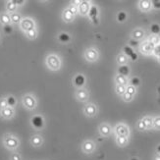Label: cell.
I'll list each match as a JSON object with an SVG mask.
<instances>
[{
    "instance_id": "36",
    "label": "cell",
    "mask_w": 160,
    "mask_h": 160,
    "mask_svg": "<svg viewBox=\"0 0 160 160\" xmlns=\"http://www.w3.org/2000/svg\"><path fill=\"white\" fill-rule=\"evenodd\" d=\"M26 36H27V38H29V39H36L38 38V31H37V29L32 30L30 32H26Z\"/></svg>"
},
{
    "instance_id": "11",
    "label": "cell",
    "mask_w": 160,
    "mask_h": 160,
    "mask_svg": "<svg viewBox=\"0 0 160 160\" xmlns=\"http://www.w3.org/2000/svg\"><path fill=\"white\" fill-rule=\"evenodd\" d=\"M90 7H92V4H90L89 1L82 0L78 6V14L81 16H88L90 10Z\"/></svg>"
},
{
    "instance_id": "38",
    "label": "cell",
    "mask_w": 160,
    "mask_h": 160,
    "mask_svg": "<svg viewBox=\"0 0 160 160\" xmlns=\"http://www.w3.org/2000/svg\"><path fill=\"white\" fill-rule=\"evenodd\" d=\"M129 85L133 86V87H135V88H138V86L141 85V80L138 79V77H134V78H132V79L129 81Z\"/></svg>"
},
{
    "instance_id": "42",
    "label": "cell",
    "mask_w": 160,
    "mask_h": 160,
    "mask_svg": "<svg viewBox=\"0 0 160 160\" xmlns=\"http://www.w3.org/2000/svg\"><path fill=\"white\" fill-rule=\"evenodd\" d=\"M141 45V42L138 40H135V39H130L129 40V46H131L132 48H135V47H140Z\"/></svg>"
},
{
    "instance_id": "17",
    "label": "cell",
    "mask_w": 160,
    "mask_h": 160,
    "mask_svg": "<svg viewBox=\"0 0 160 160\" xmlns=\"http://www.w3.org/2000/svg\"><path fill=\"white\" fill-rule=\"evenodd\" d=\"M98 131H99V134L102 136V137H109L111 134H112V128L111 126L108 124V123H101L98 127Z\"/></svg>"
},
{
    "instance_id": "6",
    "label": "cell",
    "mask_w": 160,
    "mask_h": 160,
    "mask_svg": "<svg viewBox=\"0 0 160 160\" xmlns=\"http://www.w3.org/2000/svg\"><path fill=\"white\" fill-rule=\"evenodd\" d=\"M154 47H155V46L152 45V44L149 42V41L147 39V40L142 41V42L141 43V45H140V47H138V48H140V51H141L142 54L147 55V56H149V55H153Z\"/></svg>"
},
{
    "instance_id": "20",
    "label": "cell",
    "mask_w": 160,
    "mask_h": 160,
    "mask_svg": "<svg viewBox=\"0 0 160 160\" xmlns=\"http://www.w3.org/2000/svg\"><path fill=\"white\" fill-rule=\"evenodd\" d=\"M43 143V138L39 135H34L31 138V144L34 148H39Z\"/></svg>"
},
{
    "instance_id": "9",
    "label": "cell",
    "mask_w": 160,
    "mask_h": 160,
    "mask_svg": "<svg viewBox=\"0 0 160 160\" xmlns=\"http://www.w3.org/2000/svg\"><path fill=\"white\" fill-rule=\"evenodd\" d=\"M96 148V145L95 142L92 140H86L82 143V151L85 154H92V152L95 150Z\"/></svg>"
},
{
    "instance_id": "53",
    "label": "cell",
    "mask_w": 160,
    "mask_h": 160,
    "mask_svg": "<svg viewBox=\"0 0 160 160\" xmlns=\"http://www.w3.org/2000/svg\"><path fill=\"white\" fill-rule=\"evenodd\" d=\"M157 60H158V62H159V63H160V57H159V58H157Z\"/></svg>"
},
{
    "instance_id": "25",
    "label": "cell",
    "mask_w": 160,
    "mask_h": 160,
    "mask_svg": "<svg viewBox=\"0 0 160 160\" xmlns=\"http://www.w3.org/2000/svg\"><path fill=\"white\" fill-rule=\"evenodd\" d=\"M128 61H129V58L124 53H119L116 57V62L119 66L128 65Z\"/></svg>"
},
{
    "instance_id": "7",
    "label": "cell",
    "mask_w": 160,
    "mask_h": 160,
    "mask_svg": "<svg viewBox=\"0 0 160 160\" xmlns=\"http://www.w3.org/2000/svg\"><path fill=\"white\" fill-rule=\"evenodd\" d=\"M23 104L24 106L29 109V110H33L34 108L37 107V99L32 94H26L23 96Z\"/></svg>"
},
{
    "instance_id": "52",
    "label": "cell",
    "mask_w": 160,
    "mask_h": 160,
    "mask_svg": "<svg viewBox=\"0 0 160 160\" xmlns=\"http://www.w3.org/2000/svg\"><path fill=\"white\" fill-rule=\"evenodd\" d=\"M130 160H140V159H138V158H137V157H132Z\"/></svg>"
},
{
    "instance_id": "29",
    "label": "cell",
    "mask_w": 160,
    "mask_h": 160,
    "mask_svg": "<svg viewBox=\"0 0 160 160\" xmlns=\"http://www.w3.org/2000/svg\"><path fill=\"white\" fill-rule=\"evenodd\" d=\"M127 18H128V14L127 12L125 11H120L117 13V16H116V19L118 21V23H125L127 21Z\"/></svg>"
},
{
    "instance_id": "30",
    "label": "cell",
    "mask_w": 160,
    "mask_h": 160,
    "mask_svg": "<svg viewBox=\"0 0 160 160\" xmlns=\"http://www.w3.org/2000/svg\"><path fill=\"white\" fill-rule=\"evenodd\" d=\"M10 17H11V22H12L13 24H19V25H20L21 21L23 20L22 16H21L18 12H15V13L10 14Z\"/></svg>"
},
{
    "instance_id": "16",
    "label": "cell",
    "mask_w": 160,
    "mask_h": 160,
    "mask_svg": "<svg viewBox=\"0 0 160 160\" xmlns=\"http://www.w3.org/2000/svg\"><path fill=\"white\" fill-rule=\"evenodd\" d=\"M138 7L140 11L148 13L152 9V1H150V0H141V1L138 2Z\"/></svg>"
},
{
    "instance_id": "44",
    "label": "cell",
    "mask_w": 160,
    "mask_h": 160,
    "mask_svg": "<svg viewBox=\"0 0 160 160\" xmlns=\"http://www.w3.org/2000/svg\"><path fill=\"white\" fill-rule=\"evenodd\" d=\"M10 160H22V157H21L18 152H14L10 156Z\"/></svg>"
},
{
    "instance_id": "46",
    "label": "cell",
    "mask_w": 160,
    "mask_h": 160,
    "mask_svg": "<svg viewBox=\"0 0 160 160\" xmlns=\"http://www.w3.org/2000/svg\"><path fill=\"white\" fill-rule=\"evenodd\" d=\"M6 107H8V103H7L6 98L0 99V109H4Z\"/></svg>"
},
{
    "instance_id": "28",
    "label": "cell",
    "mask_w": 160,
    "mask_h": 160,
    "mask_svg": "<svg viewBox=\"0 0 160 160\" xmlns=\"http://www.w3.org/2000/svg\"><path fill=\"white\" fill-rule=\"evenodd\" d=\"M58 40L61 43H68L71 40V36L67 32H60L58 34Z\"/></svg>"
},
{
    "instance_id": "13",
    "label": "cell",
    "mask_w": 160,
    "mask_h": 160,
    "mask_svg": "<svg viewBox=\"0 0 160 160\" xmlns=\"http://www.w3.org/2000/svg\"><path fill=\"white\" fill-rule=\"evenodd\" d=\"M98 14H99V11H98V8H97V6L95 5H92L90 7V10L88 12V17L89 19L92 20V22L94 24V25H98L99 24V20H98Z\"/></svg>"
},
{
    "instance_id": "14",
    "label": "cell",
    "mask_w": 160,
    "mask_h": 160,
    "mask_svg": "<svg viewBox=\"0 0 160 160\" xmlns=\"http://www.w3.org/2000/svg\"><path fill=\"white\" fill-rule=\"evenodd\" d=\"M32 125L33 128H36L38 130H40L44 127V118L41 116V115H36L32 118V121H31Z\"/></svg>"
},
{
    "instance_id": "45",
    "label": "cell",
    "mask_w": 160,
    "mask_h": 160,
    "mask_svg": "<svg viewBox=\"0 0 160 160\" xmlns=\"http://www.w3.org/2000/svg\"><path fill=\"white\" fill-rule=\"evenodd\" d=\"M153 55L156 58L160 57V44H158L157 46L154 47V50H153Z\"/></svg>"
},
{
    "instance_id": "49",
    "label": "cell",
    "mask_w": 160,
    "mask_h": 160,
    "mask_svg": "<svg viewBox=\"0 0 160 160\" xmlns=\"http://www.w3.org/2000/svg\"><path fill=\"white\" fill-rule=\"evenodd\" d=\"M15 1H16L17 6H21V5H23V4L25 3L24 0H15Z\"/></svg>"
},
{
    "instance_id": "15",
    "label": "cell",
    "mask_w": 160,
    "mask_h": 160,
    "mask_svg": "<svg viewBox=\"0 0 160 160\" xmlns=\"http://www.w3.org/2000/svg\"><path fill=\"white\" fill-rule=\"evenodd\" d=\"M145 37V32L142 28H136L131 32V38L132 39H135L138 41H141L142 39H143Z\"/></svg>"
},
{
    "instance_id": "24",
    "label": "cell",
    "mask_w": 160,
    "mask_h": 160,
    "mask_svg": "<svg viewBox=\"0 0 160 160\" xmlns=\"http://www.w3.org/2000/svg\"><path fill=\"white\" fill-rule=\"evenodd\" d=\"M17 4L15 0H11V1H7L6 2V12L12 14V13H15L17 10Z\"/></svg>"
},
{
    "instance_id": "47",
    "label": "cell",
    "mask_w": 160,
    "mask_h": 160,
    "mask_svg": "<svg viewBox=\"0 0 160 160\" xmlns=\"http://www.w3.org/2000/svg\"><path fill=\"white\" fill-rule=\"evenodd\" d=\"M152 8L156 10H160V0H154L152 1Z\"/></svg>"
},
{
    "instance_id": "1",
    "label": "cell",
    "mask_w": 160,
    "mask_h": 160,
    "mask_svg": "<svg viewBox=\"0 0 160 160\" xmlns=\"http://www.w3.org/2000/svg\"><path fill=\"white\" fill-rule=\"evenodd\" d=\"M3 144L7 149L16 150L20 145V141L17 137L7 134L3 137Z\"/></svg>"
},
{
    "instance_id": "22",
    "label": "cell",
    "mask_w": 160,
    "mask_h": 160,
    "mask_svg": "<svg viewBox=\"0 0 160 160\" xmlns=\"http://www.w3.org/2000/svg\"><path fill=\"white\" fill-rule=\"evenodd\" d=\"M11 17H10V14L4 12L0 14V24L2 26H7V25H11Z\"/></svg>"
},
{
    "instance_id": "39",
    "label": "cell",
    "mask_w": 160,
    "mask_h": 160,
    "mask_svg": "<svg viewBox=\"0 0 160 160\" xmlns=\"http://www.w3.org/2000/svg\"><path fill=\"white\" fill-rule=\"evenodd\" d=\"M126 92L129 93V94H131V95L135 96L136 93H137V88H135V87H133V86H131V85H128V86L126 87Z\"/></svg>"
},
{
    "instance_id": "12",
    "label": "cell",
    "mask_w": 160,
    "mask_h": 160,
    "mask_svg": "<svg viewBox=\"0 0 160 160\" xmlns=\"http://www.w3.org/2000/svg\"><path fill=\"white\" fill-rule=\"evenodd\" d=\"M75 97H76V99L79 100L80 102H86V101H88V99L89 93H88V89L85 88H78V89L75 92Z\"/></svg>"
},
{
    "instance_id": "8",
    "label": "cell",
    "mask_w": 160,
    "mask_h": 160,
    "mask_svg": "<svg viewBox=\"0 0 160 160\" xmlns=\"http://www.w3.org/2000/svg\"><path fill=\"white\" fill-rule=\"evenodd\" d=\"M115 134L116 136H122V137H127L129 138L130 136V129L128 127V125L124 123H119L115 126Z\"/></svg>"
},
{
    "instance_id": "34",
    "label": "cell",
    "mask_w": 160,
    "mask_h": 160,
    "mask_svg": "<svg viewBox=\"0 0 160 160\" xmlns=\"http://www.w3.org/2000/svg\"><path fill=\"white\" fill-rule=\"evenodd\" d=\"M123 53L126 55V56L128 57V58H131L132 57V55H133L134 53H135V51H134V49L132 48L131 46H129V45H126V46H124L123 47Z\"/></svg>"
},
{
    "instance_id": "23",
    "label": "cell",
    "mask_w": 160,
    "mask_h": 160,
    "mask_svg": "<svg viewBox=\"0 0 160 160\" xmlns=\"http://www.w3.org/2000/svg\"><path fill=\"white\" fill-rule=\"evenodd\" d=\"M114 81H115V83L116 85H122V86H128L129 85V80L127 77H124L122 75H119L117 74L114 78Z\"/></svg>"
},
{
    "instance_id": "40",
    "label": "cell",
    "mask_w": 160,
    "mask_h": 160,
    "mask_svg": "<svg viewBox=\"0 0 160 160\" xmlns=\"http://www.w3.org/2000/svg\"><path fill=\"white\" fill-rule=\"evenodd\" d=\"M137 129L138 131H141V132H144V131H147V128H145V125L144 123L142 122V120H138L137 122Z\"/></svg>"
},
{
    "instance_id": "41",
    "label": "cell",
    "mask_w": 160,
    "mask_h": 160,
    "mask_svg": "<svg viewBox=\"0 0 160 160\" xmlns=\"http://www.w3.org/2000/svg\"><path fill=\"white\" fill-rule=\"evenodd\" d=\"M122 99H123V101H125V102H131V101H133L134 96H133V95H131V94H129V93H127V92H125L124 95L122 96Z\"/></svg>"
},
{
    "instance_id": "43",
    "label": "cell",
    "mask_w": 160,
    "mask_h": 160,
    "mask_svg": "<svg viewBox=\"0 0 160 160\" xmlns=\"http://www.w3.org/2000/svg\"><path fill=\"white\" fill-rule=\"evenodd\" d=\"M3 31L6 34H11L13 32V27L12 25H7V26H3Z\"/></svg>"
},
{
    "instance_id": "31",
    "label": "cell",
    "mask_w": 160,
    "mask_h": 160,
    "mask_svg": "<svg viewBox=\"0 0 160 160\" xmlns=\"http://www.w3.org/2000/svg\"><path fill=\"white\" fill-rule=\"evenodd\" d=\"M148 40L153 46H157L158 44H160V37L157 36V34H150Z\"/></svg>"
},
{
    "instance_id": "3",
    "label": "cell",
    "mask_w": 160,
    "mask_h": 160,
    "mask_svg": "<svg viewBox=\"0 0 160 160\" xmlns=\"http://www.w3.org/2000/svg\"><path fill=\"white\" fill-rule=\"evenodd\" d=\"M78 14V7L75 5H70L62 13V19L65 23H72L75 20V16Z\"/></svg>"
},
{
    "instance_id": "32",
    "label": "cell",
    "mask_w": 160,
    "mask_h": 160,
    "mask_svg": "<svg viewBox=\"0 0 160 160\" xmlns=\"http://www.w3.org/2000/svg\"><path fill=\"white\" fill-rule=\"evenodd\" d=\"M115 92L120 95L123 96L124 93L126 92V86H122V85H115Z\"/></svg>"
},
{
    "instance_id": "51",
    "label": "cell",
    "mask_w": 160,
    "mask_h": 160,
    "mask_svg": "<svg viewBox=\"0 0 160 160\" xmlns=\"http://www.w3.org/2000/svg\"><path fill=\"white\" fill-rule=\"evenodd\" d=\"M156 153L160 154V144H158L157 148H156Z\"/></svg>"
},
{
    "instance_id": "26",
    "label": "cell",
    "mask_w": 160,
    "mask_h": 160,
    "mask_svg": "<svg viewBox=\"0 0 160 160\" xmlns=\"http://www.w3.org/2000/svg\"><path fill=\"white\" fill-rule=\"evenodd\" d=\"M142 120L144 123L147 130L153 129V117H151V116H144L143 118H142Z\"/></svg>"
},
{
    "instance_id": "4",
    "label": "cell",
    "mask_w": 160,
    "mask_h": 160,
    "mask_svg": "<svg viewBox=\"0 0 160 160\" xmlns=\"http://www.w3.org/2000/svg\"><path fill=\"white\" fill-rule=\"evenodd\" d=\"M85 59L89 62V63H94L99 58V52L96 49L95 47H89L88 49H86L85 53H83Z\"/></svg>"
},
{
    "instance_id": "5",
    "label": "cell",
    "mask_w": 160,
    "mask_h": 160,
    "mask_svg": "<svg viewBox=\"0 0 160 160\" xmlns=\"http://www.w3.org/2000/svg\"><path fill=\"white\" fill-rule=\"evenodd\" d=\"M20 29L25 33L32 30L37 29L36 22H34L32 18H23V20L21 21V23H20Z\"/></svg>"
},
{
    "instance_id": "33",
    "label": "cell",
    "mask_w": 160,
    "mask_h": 160,
    "mask_svg": "<svg viewBox=\"0 0 160 160\" xmlns=\"http://www.w3.org/2000/svg\"><path fill=\"white\" fill-rule=\"evenodd\" d=\"M150 32L151 34H158L160 33V25L157 24V23H153V24H151L150 25Z\"/></svg>"
},
{
    "instance_id": "19",
    "label": "cell",
    "mask_w": 160,
    "mask_h": 160,
    "mask_svg": "<svg viewBox=\"0 0 160 160\" xmlns=\"http://www.w3.org/2000/svg\"><path fill=\"white\" fill-rule=\"evenodd\" d=\"M0 115L4 119H11L15 115V111L12 107H6L4 109H0Z\"/></svg>"
},
{
    "instance_id": "2",
    "label": "cell",
    "mask_w": 160,
    "mask_h": 160,
    "mask_svg": "<svg viewBox=\"0 0 160 160\" xmlns=\"http://www.w3.org/2000/svg\"><path fill=\"white\" fill-rule=\"evenodd\" d=\"M62 65L61 59L56 54H49L46 57V66L51 71H58L60 70Z\"/></svg>"
},
{
    "instance_id": "18",
    "label": "cell",
    "mask_w": 160,
    "mask_h": 160,
    "mask_svg": "<svg viewBox=\"0 0 160 160\" xmlns=\"http://www.w3.org/2000/svg\"><path fill=\"white\" fill-rule=\"evenodd\" d=\"M73 82H74V86L78 88H82L85 87L86 85V77L82 74H78L76 75L74 79H73Z\"/></svg>"
},
{
    "instance_id": "35",
    "label": "cell",
    "mask_w": 160,
    "mask_h": 160,
    "mask_svg": "<svg viewBox=\"0 0 160 160\" xmlns=\"http://www.w3.org/2000/svg\"><path fill=\"white\" fill-rule=\"evenodd\" d=\"M6 100H7V103H8V107L14 108V106H15V105H16V103H17L16 98H15V97H14L13 95H9V96L6 98Z\"/></svg>"
},
{
    "instance_id": "10",
    "label": "cell",
    "mask_w": 160,
    "mask_h": 160,
    "mask_svg": "<svg viewBox=\"0 0 160 160\" xmlns=\"http://www.w3.org/2000/svg\"><path fill=\"white\" fill-rule=\"evenodd\" d=\"M82 112L87 117H89V118L95 117L96 114H97V106L92 102L88 103V104H86L85 106H83Z\"/></svg>"
},
{
    "instance_id": "50",
    "label": "cell",
    "mask_w": 160,
    "mask_h": 160,
    "mask_svg": "<svg viewBox=\"0 0 160 160\" xmlns=\"http://www.w3.org/2000/svg\"><path fill=\"white\" fill-rule=\"evenodd\" d=\"M153 160H160V154L156 153V154L154 155V157H153Z\"/></svg>"
},
{
    "instance_id": "37",
    "label": "cell",
    "mask_w": 160,
    "mask_h": 160,
    "mask_svg": "<svg viewBox=\"0 0 160 160\" xmlns=\"http://www.w3.org/2000/svg\"><path fill=\"white\" fill-rule=\"evenodd\" d=\"M153 129L160 131V115L153 117Z\"/></svg>"
},
{
    "instance_id": "48",
    "label": "cell",
    "mask_w": 160,
    "mask_h": 160,
    "mask_svg": "<svg viewBox=\"0 0 160 160\" xmlns=\"http://www.w3.org/2000/svg\"><path fill=\"white\" fill-rule=\"evenodd\" d=\"M130 59H131L132 61H136V60L138 59V54H137V53L135 52V53H134L133 55H132V57H131Z\"/></svg>"
},
{
    "instance_id": "27",
    "label": "cell",
    "mask_w": 160,
    "mask_h": 160,
    "mask_svg": "<svg viewBox=\"0 0 160 160\" xmlns=\"http://www.w3.org/2000/svg\"><path fill=\"white\" fill-rule=\"evenodd\" d=\"M131 73V69L128 65H123V66H119L118 67V74L122 75L124 77H127L130 75Z\"/></svg>"
},
{
    "instance_id": "21",
    "label": "cell",
    "mask_w": 160,
    "mask_h": 160,
    "mask_svg": "<svg viewBox=\"0 0 160 160\" xmlns=\"http://www.w3.org/2000/svg\"><path fill=\"white\" fill-rule=\"evenodd\" d=\"M116 144L120 148H125L129 143V138L127 137H122V136H116L115 138Z\"/></svg>"
}]
</instances>
